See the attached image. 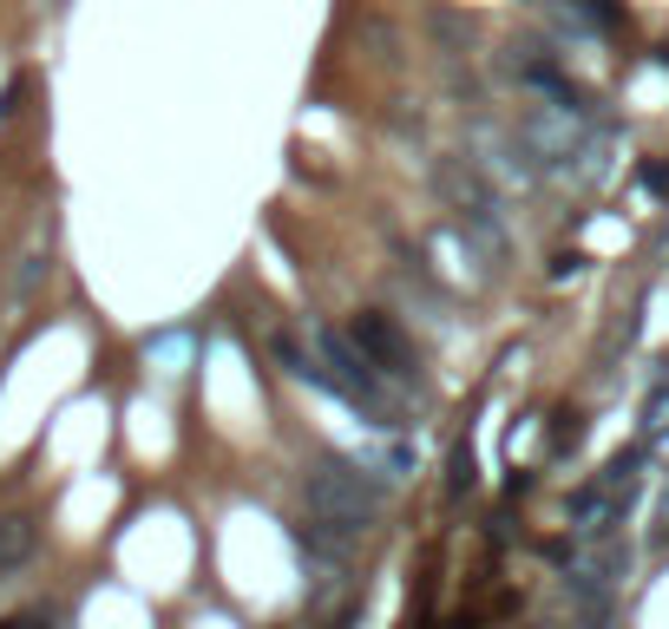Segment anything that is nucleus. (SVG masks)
Instances as JSON below:
<instances>
[{
	"label": "nucleus",
	"mask_w": 669,
	"mask_h": 629,
	"mask_svg": "<svg viewBox=\"0 0 669 629\" xmlns=\"http://www.w3.org/2000/svg\"><path fill=\"white\" fill-rule=\"evenodd\" d=\"M33 551V538H27V525L20 518H0V570H13V564Z\"/></svg>",
	"instance_id": "obj_6"
},
{
	"label": "nucleus",
	"mask_w": 669,
	"mask_h": 629,
	"mask_svg": "<svg viewBox=\"0 0 669 629\" xmlns=\"http://www.w3.org/2000/svg\"><path fill=\"white\" fill-rule=\"evenodd\" d=\"M663 426H669V387H657L650 407H643V433H663Z\"/></svg>",
	"instance_id": "obj_9"
},
{
	"label": "nucleus",
	"mask_w": 669,
	"mask_h": 629,
	"mask_svg": "<svg viewBox=\"0 0 669 629\" xmlns=\"http://www.w3.org/2000/svg\"><path fill=\"white\" fill-rule=\"evenodd\" d=\"M643 191L669 204V164H663V158H650V164H643Z\"/></svg>",
	"instance_id": "obj_10"
},
{
	"label": "nucleus",
	"mask_w": 669,
	"mask_h": 629,
	"mask_svg": "<svg viewBox=\"0 0 669 629\" xmlns=\"http://www.w3.org/2000/svg\"><path fill=\"white\" fill-rule=\"evenodd\" d=\"M663 551H669V531H663Z\"/></svg>",
	"instance_id": "obj_13"
},
{
	"label": "nucleus",
	"mask_w": 669,
	"mask_h": 629,
	"mask_svg": "<svg viewBox=\"0 0 669 629\" xmlns=\"http://www.w3.org/2000/svg\"><path fill=\"white\" fill-rule=\"evenodd\" d=\"M585 263H591L585 250H565V256H551V276H558V282H565V276H585Z\"/></svg>",
	"instance_id": "obj_11"
},
{
	"label": "nucleus",
	"mask_w": 669,
	"mask_h": 629,
	"mask_svg": "<svg viewBox=\"0 0 669 629\" xmlns=\"http://www.w3.org/2000/svg\"><path fill=\"white\" fill-rule=\"evenodd\" d=\"M308 348L322 354V394H335L342 407H355V414H368L381 433H394L401 426V400L381 387V374H374L362 348L348 342V335H335V328H315L308 335Z\"/></svg>",
	"instance_id": "obj_2"
},
{
	"label": "nucleus",
	"mask_w": 669,
	"mask_h": 629,
	"mask_svg": "<svg viewBox=\"0 0 669 629\" xmlns=\"http://www.w3.org/2000/svg\"><path fill=\"white\" fill-rule=\"evenodd\" d=\"M637 479H643V446H624V453L604 466V486H610L617 498H624V505H630V498H637Z\"/></svg>",
	"instance_id": "obj_5"
},
{
	"label": "nucleus",
	"mask_w": 669,
	"mask_h": 629,
	"mask_svg": "<svg viewBox=\"0 0 669 629\" xmlns=\"http://www.w3.org/2000/svg\"><path fill=\"white\" fill-rule=\"evenodd\" d=\"M585 439V419L578 414H551V453H571Z\"/></svg>",
	"instance_id": "obj_8"
},
{
	"label": "nucleus",
	"mask_w": 669,
	"mask_h": 629,
	"mask_svg": "<svg viewBox=\"0 0 669 629\" xmlns=\"http://www.w3.org/2000/svg\"><path fill=\"white\" fill-rule=\"evenodd\" d=\"M479 486V459H473V446H453V479L446 491H473Z\"/></svg>",
	"instance_id": "obj_7"
},
{
	"label": "nucleus",
	"mask_w": 669,
	"mask_h": 629,
	"mask_svg": "<svg viewBox=\"0 0 669 629\" xmlns=\"http://www.w3.org/2000/svg\"><path fill=\"white\" fill-rule=\"evenodd\" d=\"M565 577H585L597 590H617L624 577H630V545L617 538V531H604V538H578V551L565 564Z\"/></svg>",
	"instance_id": "obj_4"
},
{
	"label": "nucleus",
	"mask_w": 669,
	"mask_h": 629,
	"mask_svg": "<svg viewBox=\"0 0 669 629\" xmlns=\"http://www.w3.org/2000/svg\"><path fill=\"white\" fill-rule=\"evenodd\" d=\"M0 629H47V623H40V617H7Z\"/></svg>",
	"instance_id": "obj_12"
},
{
	"label": "nucleus",
	"mask_w": 669,
	"mask_h": 629,
	"mask_svg": "<svg viewBox=\"0 0 669 629\" xmlns=\"http://www.w3.org/2000/svg\"><path fill=\"white\" fill-rule=\"evenodd\" d=\"M348 342L362 348V361H368L374 374L414 381V367H420V354H414V342L401 335V322H394V315H381V308H362V315L348 322Z\"/></svg>",
	"instance_id": "obj_3"
},
{
	"label": "nucleus",
	"mask_w": 669,
	"mask_h": 629,
	"mask_svg": "<svg viewBox=\"0 0 669 629\" xmlns=\"http://www.w3.org/2000/svg\"><path fill=\"white\" fill-rule=\"evenodd\" d=\"M302 505H308V525H322L328 538L355 545L387 511V473H374V466L348 459V453H315L302 466Z\"/></svg>",
	"instance_id": "obj_1"
}]
</instances>
